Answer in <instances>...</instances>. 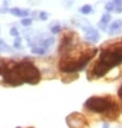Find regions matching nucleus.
Returning <instances> with one entry per match:
<instances>
[{"label": "nucleus", "instance_id": "nucleus-24", "mask_svg": "<svg viewBox=\"0 0 122 128\" xmlns=\"http://www.w3.org/2000/svg\"><path fill=\"white\" fill-rule=\"evenodd\" d=\"M102 128H109V125H108V124H107V123H104Z\"/></svg>", "mask_w": 122, "mask_h": 128}, {"label": "nucleus", "instance_id": "nucleus-26", "mask_svg": "<svg viewBox=\"0 0 122 128\" xmlns=\"http://www.w3.org/2000/svg\"><path fill=\"white\" fill-rule=\"evenodd\" d=\"M117 128H121V127H117Z\"/></svg>", "mask_w": 122, "mask_h": 128}, {"label": "nucleus", "instance_id": "nucleus-1", "mask_svg": "<svg viewBox=\"0 0 122 128\" xmlns=\"http://www.w3.org/2000/svg\"><path fill=\"white\" fill-rule=\"evenodd\" d=\"M2 76L5 83L14 87L21 86L25 83L36 85L41 80L40 71L29 60H23L17 64L10 62L9 68Z\"/></svg>", "mask_w": 122, "mask_h": 128}, {"label": "nucleus", "instance_id": "nucleus-23", "mask_svg": "<svg viewBox=\"0 0 122 128\" xmlns=\"http://www.w3.org/2000/svg\"><path fill=\"white\" fill-rule=\"evenodd\" d=\"M118 97H119L121 100H122V85L118 88Z\"/></svg>", "mask_w": 122, "mask_h": 128}, {"label": "nucleus", "instance_id": "nucleus-12", "mask_svg": "<svg viewBox=\"0 0 122 128\" xmlns=\"http://www.w3.org/2000/svg\"><path fill=\"white\" fill-rule=\"evenodd\" d=\"M49 50H46L42 46H33L31 48V53L36 55H45Z\"/></svg>", "mask_w": 122, "mask_h": 128}, {"label": "nucleus", "instance_id": "nucleus-19", "mask_svg": "<svg viewBox=\"0 0 122 128\" xmlns=\"http://www.w3.org/2000/svg\"><path fill=\"white\" fill-rule=\"evenodd\" d=\"M59 31H60V26H59L58 24L51 26V32H52V34H58Z\"/></svg>", "mask_w": 122, "mask_h": 128}, {"label": "nucleus", "instance_id": "nucleus-3", "mask_svg": "<svg viewBox=\"0 0 122 128\" xmlns=\"http://www.w3.org/2000/svg\"><path fill=\"white\" fill-rule=\"evenodd\" d=\"M96 53H97L96 48H90L83 52L77 58L64 57L59 62V70L64 73H75L83 70L85 66L90 62V60L96 55Z\"/></svg>", "mask_w": 122, "mask_h": 128}, {"label": "nucleus", "instance_id": "nucleus-6", "mask_svg": "<svg viewBox=\"0 0 122 128\" xmlns=\"http://www.w3.org/2000/svg\"><path fill=\"white\" fill-rule=\"evenodd\" d=\"M66 123L69 128H87L88 122L84 115L78 112H73L66 117Z\"/></svg>", "mask_w": 122, "mask_h": 128}, {"label": "nucleus", "instance_id": "nucleus-16", "mask_svg": "<svg viewBox=\"0 0 122 128\" xmlns=\"http://www.w3.org/2000/svg\"><path fill=\"white\" fill-rule=\"evenodd\" d=\"M13 46H14V48H19V50L22 48V39H21L20 36L15 37V40H14Z\"/></svg>", "mask_w": 122, "mask_h": 128}, {"label": "nucleus", "instance_id": "nucleus-2", "mask_svg": "<svg viewBox=\"0 0 122 128\" xmlns=\"http://www.w3.org/2000/svg\"><path fill=\"white\" fill-rule=\"evenodd\" d=\"M122 64V42L112 44L109 48L102 50L97 62L94 64L91 76L94 79H99L106 76L111 69Z\"/></svg>", "mask_w": 122, "mask_h": 128}, {"label": "nucleus", "instance_id": "nucleus-22", "mask_svg": "<svg viewBox=\"0 0 122 128\" xmlns=\"http://www.w3.org/2000/svg\"><path fill=\"white\" fill-rule=\"evenodd\" d=\"M112 2L116 4V6H122V0H112Z\"/></svg>", "mask_w": 122, "mask_h": 128}, {"label": "nucleus", "instance_id": "nucleus-4", "mask_svg": "<svg viewBox=\"0 0 122 128\" xmlns=\"http://www.w3.org/2000/svg\"><path fill=\"white\" fill-rule=\"evenodd\" d=\"M83 106L85 110L93 113H108L110 110L117 108V104H114L113 99L110 97H99V96H93L85 100L83 104Z\"/></svg>", "mask_w": 122, "mask_h": 128}, {"label": "nucleus", "instance_id": "nucleus-10", "mask_svg": "<svg viewBox=\"0 0 122 128\" xmlns=\"http://www.w3.org/2000/svg\"><path fill=\"white\" fill-rule=\"evenodd\" d=\"M74 22H75V24L77 25L78 27H80L81 29H83L84 31L85 30H88L89 28H91V27H93L91 24H90V22L89 20H84V18H80V17H77V18H75L74 20Z\"/></svg>", "mask_w": 122, "mask_h": 128}, {"label": "nucleus", "instance_id": "nucleus-21", "mask_svg": "<svg viewBox=\"0 0 122 128\" xmlns=\"http://www.w3.org/2000/svg\"><path fill=\"white\" fill-rule=\"evenodd\" d=\"M10 34L13 36V37H17V36H20L19 29H17L16 27H12V28H11V30H10Z\"/></svg>", "mask_w": 122, "mask_h": 128}, {"label": "nucleus", "instance_id": "nucleus-15", "mask_svg": "<svg viewBox=\"0 0 122 128\" xmlns=\"http://www.w3.org/2000/svg\"><path fill=\"white\" fill-rule=\"evenodd\" d=\"M0 52H11V48L2 39H0Z\"/></svg>", "mask_w": 122, "mask_h": 128}, {"label": "nucleus", "instance_id": "nucleus-25", "mask_svg": "<svg viewBox=\"0 0 122 128\" xmlns=\"http://www.w3.org/2000/svg\"><path fill=\"white\" fill-rule=\"evenodd\" d=\"M120 110H121V111H122V106H121V109H120Z\"/></svg>", "mask_w": 122, "mask_h": 128}, {"label": "nucleus", "instance_id": "nucleus-14", "mask_svg": "<svg viewBox=\"0 0 122 128\" xmlns=\"http://www.w3.org/2000/svg\"><path fill=\"white\" fill-rule=\"evenodd\" d=\"M92 11H93L92 6H90V4H84V6H82L81 8H80V12H81L82 14H84V15L92 13Z\"/></svg>", "mask_w": 122, "mask_h": 128}, {"label": "nucleus", "instance_id": "nucleus-9", "mask_svg": "<svg viewBox=\"0 0 122 128\" xmlns=\"http://www.w3.org/2000/svg\"><path fill=\"white\" fill-rule=\"evenodd\" d=\"M9 12L13 16H17V17H27L29 15V10H22L19 8H12L9 10Z\"/></svg>", "mask_w": 122, "mask_h": 128}, {"label": "nucleus", "instance_id": "nucleus-13", "mask_svg": "<svg viewBox=\"0 0 122 128\" xmlns=\"http://www.w3.org/2000/svg\"><path fill=\"white\" fill-rule=\"evenodd\" d=\"M9 65H10V62H7L3 59H0V76H3V74H5V72L9 68Z\"/></svg>", "mask_w": 122, "mask_h": 128}, {"label": "nucleus", "instance_id": "nucleus-7", "mask_svg": "<svg viewBox=\"0 0 122 128\" xmlns=\"http://www.w3.org/2000/svg\"><path fill=\"white\" fill-rule=\"evenodd\" d=\"M84 39L89 42H93V43H95V42L99 41L100 39V34L98 32V30H96L95 28H89L88 30H85V36H84Z\"/></svg>", "mask_w": 122, "mask_h": 128}, {"label": "nucleus", "instance_id": "nucleus-20", "mask_svg": "<svg viewBox=\"0 0 122 128\" xmlns=\"http://www.w3.org/2000/svg\"><path fill=\"white\" fill-rule=\"evenodd\" d=\"M39 18H40L41 20H46L49 18V14L44 12V11H41L40 13H39Z\"/></svg>", "mask_w": 122, "mask_h": 128}, {"label": "nucleus", "instance_id": "nucleus-17", "mask_svg": "<svg viewBox=\"0 0 122 128\" xmlns=\"http://www.w3.org/2000/svg\"><path fill=\"white\" fill-rule=\"evenodd\" d=\"M114 9H116V4L112 2V1H110V2H107L106 3V6H105V10L107 12H112L114 11Z\"/></svg>", "mask_w": 122, "mask_h": 128}, {"label": "nucleus", "instance_id": "nucleus-8", "mask_svg": "<svg viewBox=\"0 0 122 128\" xmlns=\"http://www.w3.org/2000/svg\"><path fill=\"white\" fill-rule=\"evenodd\" d=\"M122 28V20H114V22H112L109 27H108V31H109V34H114L117 32H119V31L121 30Z\"/></svg>", "mask_w": 122, "mask_h": 128}, {"label": "nucleus", "instance_id": "nucleus-18", "mask_svg": "<svg viewBox=\"0 0 122 128\" xmlns=\"http://www.w3.org/2000/svg\"><path fill=\"white\" fill-rule=\"evenodd\" d=\"M21 24L25 27H29L31 24H33V20L31 18H28V17H24V18L21 20Z\"/></svg>", "mask_w": 122, "mask_h": 128}, {"label": "nucleus", "instance_id": "nucleus-5", "mask_svg": "<svg viewBox=\"0 0 122 128\" xmlns=\"http://www.w3.org/2000/svg\"><path fill=\"white\" fill-rule=\"evenodd\" d=\"M77 45V36L74 32H69L63 36L62 40H60L59 46H58V52L59 54L65 56L68 54L71 50H74L75 46Z\"/></svg>", "mask_w": 122, "mask_h": 128}, {"label": "nucleus", "instance_id": "nucleus-11", "mask_svg": "<svg viewBox=\"0 0 122 128\" xmlns=\"http://www.w3.org/2000/svg\"><path fill=\"white\" fill-rule=\"evenodd\" d=\"M110 20H111V16H110V14L108 12H106V13H104L103 15H102V18H100V22L98 24V26L100 29H103V30H105L107 26H108V24L110 23Z\"/></svg>", "mask_w": 122, "mask_h": 128}]
</instances>
